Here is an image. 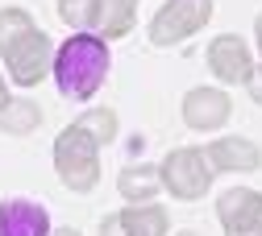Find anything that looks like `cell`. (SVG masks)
I'll list each match as a JSON object with an SVG mask.
<instances>
[{
  "label": "cell",
  "instance_id": "6da1fadb",
  "mask_svg": "<svg viewBox=\"0 0 262 236\" xmlns=\"http://www.w3.org/2000/svg\"><path fill=\"white\" fill-rule=\"evenodd\" d=\"M117 137V112L92 108L54 137V170L71 191L88 195L100 182V145Z\"/></svg>",
  "mask_w": 262,
  "mask_h": 236
},
{
  "label": "cell",
  "instance_id": "7a4b0ae2",
  "mask_svg": "<svg viewBox=\"0 0 262 236\" xmlns=\"http://www.w3.org/2000/svg\"><path fill=\"white\" fill-rule=\"evenodd\" d=\"M108 66H113V54H108V42L96 38V33H71L67 42L54 50V83L67 99H92L100 91V83L108 79Z\"/></svg>",
  "mask_w": 262,
  "mask_h": 236
},
{
  "label": "cell",
  "instance_id": "3957f363",
  "mask_svg": "<svg viewBox=\"0 0 262 236\" xmlns=\"http://www.w3.org/2000/svg\"><path fill=\"white\" fill-rule=\"evenodd\" d=\"M212 166L204 158L200 145H183V149H171L158 166V178H162V191H171L183 203H195V199L208 195V182H212Z\"/></svg>",
  "mask_w": 262,
  "mask_h": 236
},
{
  "label": "cell",
  "instance_id": "277c9868",
  "mask_svg": "<svg viewBox=\"0 0 262 236\" xmlns=\"http://www.w3.org/2000/svg\"><path fill=\"white\" fill-rule=\"evenodd\" d=\"M0 58L9 62V79H13V83L34 87V83H42L46 71H50L54 46H50V38H46V29L29 25V29H21L17 38H13L5 50H0Z\"/></svg>",
  "mask_w": 262,
  "mask_h": 236
},
{
  "label": "cell",
  "instance_id": "5b68a950",
  "mask_svg": "<svg viewBox=\"0 0 262 236\" xmlns=\"http://www.w3.org/2000/svg\"><path fill=\"white\" fill-rule=\"evenodd\" d=\"M212 21V0H167L150 17V42L154 46H179L191 33H200Z\"/></svg>",
  "mask_w": 262,
  "mask_h": 236
},
{
  "label": "cell",
  "instance_id": "8992f818",
  "mask_svg": "<svg viewBox=\"0 0 262 236\" xmlns=\"http://www.w3.org/2000/svg\"><path fill=\"white\" fill-rule=\"evenodd\" d=\"M216 216L225 236H262V191L233 187L216 199Z\"/></svg>",
  "mask_w": 262,
  "mask_h": 236
},
{
  "label": "cell",
  "instance_id": "52a82bcc",
  "mask_svg": "<svg viewBox=\"0 0 262 236\" xmlns=\"http://www.w3.org/2000/svg\"><path fill=\"white\" fill-rule=\"evenodd\" d=\"M171 232V216L167 207L150 203H129L125 212L100 220V236H167Z\"/></svg>",
  "mask_w": 262,
  "mask_h": 236
},
{
  "label": "cell",
  "instance_id": "ba28073f",
  "mask_svg": "<svg viewBox=\"0 0 262 236\" xmlns=\"http://www.w3.org/2000/svg\"><path fill=\"white\" fill-rule=\"evenodd\" d=\"M208 71L216 75V83H246L254 71L250 46L237 38V33H221V38L208 42Z\"/></svg>",
  "mask_w": 262,
  "mask_h": 236
},
{
  "label": "cell",
  "instance_id": "9c48e42d",
  "mask_svg": "<svg viewBox=\"0 0 262 236\" xmlns=\"http://www.w3.org/2000/svg\"><path fill=\"white\" fill-rule=\"evenodd\" d=\"M233 116V104L221 87H191L183 95V124L195 133H212Z\"/></svg>",
  "mask_w": 262,
  "mask_h": 236
},
{
  "label": "cell",
  "instance_id": "30bf717a",
  "mask_svg": "<svg viewBox=\"0 0 262 236\" xmlns=\"http://www.w3.org/2000/svg\"><path fill=\"white\" fill-rule=\"evenodd\" d=\"M83 25L104 42L125 38V33L138 25V0H88Z\"/></svg>",
  "mask_w": 262,
  "mask_h": 236
},
{
  "label": "cell",
  "instance_id": "8fae6325",
  "mask_svg": "<svg viewBox=\"0 0 262 236\" xmlns=\"http://www.w3.org/2000/svg\"><path fill=\"white\" fill-rule=\"evenodd\" d=\"M50 212L34 199H5L0 203V236H46Z\"/></svg>",
  "mask_w": 262,
  "mask_h": 236
},
{
  "label": "cell",
  "instance_id": "7c38bea8",
  "mask_svg": "<svg viewBox=\"0 0 262 236\" xmlns=\"http://www.w3.org/2000/svg\"><path fill=\"white\" fill-rule=\"evenodd\" d=\"M212 170H229V174H242V170H258L262 166V149L246 137H221L204 149Z\"/></svg>",
  "mask_w": 262,
  "mask_h": 236
},
{
  "label": "cell",
  "instance_id": "4fadbf2b",
  "mask_svg": "<svg viewBox=\"0 0 262 236\" xmlns=\"http://www.w3.org/2000/svg\"><path fill=\"white\" fill-rule=\"evenodd\" d=\"M162 178L154 166H125V170L117 174V191L129 199V203H150V199L158 195Z\"/></svg>",
  "mask_w": 262,
  "mask_h": 236
},
{
  "label": "cell",
  "instance_id": "5bb4252c",
  "mask_svg": "<svg viewBox=\"0 0 262 236\" xmlns=\"http://www.w3.org/2000/svg\"><path fill=\"white\" fill-rule=\"evenodd\" d=\"M38 124H42V108L29 104V99H13L9 95V104L0 108V128L13 133V137H25V133H34Z\"/></svg>",
  "mask_w": 262,
  "mask_h": 236
},
{
  "label": "cell",
  "instance_id": "9a60e30c",
  "mask_svg": "<svg viewBox=\"0 0 262 236\" xmlns=\"http://www.w3.org/2000/svg\"><path fill=\"white\" fill-rule=\"evenodd\" d=\"M29 25H34V17H29L25 9H0V50L17 38L21 29H29Z\"/></svg>",
  "mask_w": 262,
  "mask_h": 236
},
{
  "label": "cell",
  "instance_id": "2e32d148",
  "mask_svg": "<svg viewBox=\"0 0 262 236\" xmlns=\"http://www.w3.org/2000/svg\"><path fill=\"white\" fill-rule=\"evenodd\" d=\"M58 5V17L67 21V25H83V9H88V0H54Z\"/></svg>",
  "mask_w": 262,
  "mask_h": 236
},
{
  "label": "cell",
  "instance_id": "e0dca14e",
  "mask_svg": "<svg viewBox=\"0 0 262 236\" xmlns=\"http://www.w3.org/2000/svg\"><path fill=\"white\" fill-rule=\"evenodd\" d=\"M246 87H250V99H254V104H262V66H254V71H250Z\"/></svg>",
  "mask_w": 262,
  "mask_h": 236
},
{
  "label": "cell",
  "instance_id": "ac0fdd59",
  "mask_svg": "<svg viewBox=\"0 0 262 236\" xmlns=\"http://www.w3.org/2000/svg\"><path fill=\"white\" fill-rule=\"evenodd\" d=\"M9 104V83H5V75H0V108Z\"/></svg>",
  "mask_w": 262,
  "mask_h": 236
},
{
  "label": "cell",
  "instance_id": "d6986e66",
  "mask_svg": "<svg viewBox=\"0 0 262 236\" xmlns=\"http://www.w3.org/2000/svg\"><path fill=\"white\" fill-rule=\"evenodd\" d=\"M46 236H79V232H75V228H50Z\"/></svg>",
  "mask_w": 262,
  "mask_h": 236
},
{
  "label": "cell",
  "instance_id": "ffe728a7",
  "mask_svg": "<svg viewBox=\"0 0 262 236\" xmlns=\"http://www.w3.org/2000/svg\"><path fill=\"white\" fill-rule=\"evenodd\" d=\"M254 38H258V50H262V13H258V21H254Z\"/></svg>",
  "mask_w": 262,
  "mask_h": 236
},
{
  "label": "cell",
  "instance_id": "44dd1931",
  "mask_svg": "<svg viewBox=\"0 0 262 236\" xmlns=\"http://www.w3.org/2000/svg\"><path fill=\"white\" fill-rule=\"evenodd\" d=\"M175 236H200V232H175Z\"/></svg>",
  "mask_w": 262,
  "mask_h": 236
}]
</instances>
